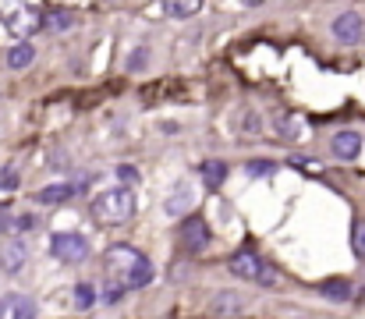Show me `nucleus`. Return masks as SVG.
Masks as SVG:
<instances>
[{"mask_svg": "<svg viewBox=\"0 0 365 319\" xmlns=\"http://www.w3.org/2000/svg\"><path fill=\"white\" fill-rule=\"evenodd\" d=\"M103 266H107V277L121 280L128 291H131V288H145V284H153V277H156L153 263H149L138 248H131V245H110V248L103 252Z\"/></svg>", "mask_w": 365, "mask_h": 319, "instance_id": "nucleus-1", "label": "nucleus"}, {"mask_svg": "<svg viewBox=\"0 0 365 319\" xmlns=\"http://www.w3.org/2000/svg\"><path fill=\"white\" fill-rule=\"evenodd\" d=\"M135 210H138V203H135V192H131V188H110V192H103V196L93 199L96 223H107V227L128 223V220L135 216Z\"/></svg>", "mask_w": 365, "mask_h": 319, "instance_id": "nucleus-2", "label": "nucleus"}, {"mask_svg": "<svg viewBox=\"0 0 365 319\" xmlns=\"http://www.w3.org/2000/svg\"><path fill=\"white\" fill-rule=\"evenodd\" d=\"M50 255L64 266H75V263H86L89 259V241L86 234H75V231H57L50 238Z\"/></svg>", "mask_w": 365, "mask_h": 319, "instance_id": "nucleus-3", "label": "nucleus"}, {"mask_svg": "<svg viewBox=\"0 0 365 319\" xmlns=\"http://www.w3.org/2000/svg\"><path fill=\"white\" fill-rule=\"evenodd\" d=\"M181 241H185L188 252H206L210 241H213V231H210V223L202 216L185 213V220H181Z\"/></svg>", "mask_w": 365, "mask_h": 319, "instance_id": "nucleus-4", "label": "nucleus"}, {"mask_svg": "<svg viewBox=\"0 0 365 319\" xmlns=\"http://www.w3.org/2000/svg\"><path fill=\"white\" fill-rule=\"evenodd\" d=\"M7 29L14 32V36H36V32H43V14L36 11V7H14L11 14H7Z\"/></svg>", "mask_w": 365, "mask_h": 319, "instance_id": "nucleus-5", "label": "nucleus"}, {"mask_svg": "<svg viewBox=\"0 0 365 319\" xmlns=\"http://www.w3.org/2000/svg\"><path fill=\"white\" fill-rule=\"evenodd\" d=\"M362 32H365V21L359 11H344V14L334 18V36H337L341 43H359Z\"/></svg>", "mask_w": 365, "mask_h": 319, "instance_id": "nucleus-6", "label": "nucleus"}, {"mask_svg": "<svg viewBox=\"0 0 365 319\" xmlns=\"http://www.w3.org/2000/svg\"><path fill=\"white\" fill-rule=\"evenodd\" d=\"M192 203H195V188H192V181H178L174 192L167 196L163 210H167V216H185V213L192 210Z\"/></svg>", "mask_w": 365, "mask_h": 319, "instance_id": "nucleus-7", "label": "nucleus"}, {"mask_svg": "<svg viewBox=\"0 0 365 319\" xmlns=\"http://www.w3.org/2000/svg\"><path fill=\"white\" fill-rule=\"evenodd\" d=\"M259 255L252 252V248H238L231 259H227V270L238 277V280H255V273H259Z\"/></svg>", "mask_w": 365, "mask_h": 319, "instance_id": "nucleus-8", "label": "nucleus"}, {"mask_svg": "<svg viewBox=\"0 0 365 319\" xmlns=\"http://www.w3.org/2000/svg\"><path fill=\"white\" fill-rule=\"evenodd\" d=\"M330 149H334L337 160H359V153H362V135H359V131H337L334 142H330Z\"/></svg>", "mask_w": 365, "mask_h": 319, "instance_id": "nucleus-9", "label": "nucleus"}, {"mask_svg": "<svg viewBox=\"0 0 365 319\" xmlns=\"http://www.w3.org/2000/svg\"><path fill=\"white\" fill-rule=\"evenodd\" d=\"M25 245L18 241V238H11V241H4L0 245V273H18L21 266H25Z\"/></svg>", "mask_w": 365, "mask_h": 319, "instance_id": "nucleus-10", "label": "nucleus"}, {"mask_svg": "<svg viewBox=\"0 0 365 319\" xmlns=\"http://www.w3.org/2000/svg\"><path fill=\"white\" fill-rule=\"evenodd\" d=\"M273 131H277V138H284V142H298V138L305 135V121H302L298 113H277V117H273Z\"/></svg>", "mask_w": 365, "mask_h": 319, "instance_id": "nucleus-11", "label": "nucleus"}, {"mask_svg": "<svg viewBox=\"0 0 365 319\" xmlns=\"http://www.w3.org/2000/svg\"><path fill=\"white\" fill-rule=\"evenodd\" d=\"M210 313H213V316H242L245 313V295H238V291H217Z\"/></svg>", "mask_w": 365, "mask_h": 319, "instance_id": "nucleus-12", "label": "nucleus"}, {"mask_svg": "<svg viewBox=\"0 0 365 319\" xmlns=\"http://www.w3.org/2000/svg\"><path fill=\"white\" fill-rule=\"evenodd\" d=\"M36 316V305L25 295H4L0 298V319H29Z\"/></svg>", "mask_w": 365, "mask_h": 319, "instance_id": "nucleus-13", "label": "nucleus"}, {"mask_svg": "<svg viewBox=\"0 0 365 319\" xmlns=\"http://www.w3.org/2000/svg\"><path fill=\"white\" fill-rule=\"evenodd\" d=\"M82 188L78 185H46L43 192H36V203H43V206H61V203H68L71 196H78Z\"/></svg>", "mask_w": 365, "mask_h": 319, "instance_id": "nucleus-14", "label": "nucleus"}, {"mask_svg": "<svg viewBox=\"0 0 365 319\" xmlns=\"http://www.w3.org/2000/svg\"><path fill=\"white\" fill-rule=\"evenodd\" d=\"M32 61H36V46H32V43H25V39H21V43H14V46L7 50V68H14V71L29 68Z\"/></svg>", "mask_w": 365, "mask_h": 319, "instance_id": "nucleus-15", "label": "nucleus"}, {"mask_svg": "<svg viewBox=\"0 0 365 319\" xmlns=\"http://www.w3.org/2000/svg\"><path fill=\"white\" fill-rule=\"evenodd\" d=\"M319 291H323V298H330V302H337V305L351 302V295H355L351 280H327V284H319Z\"/></svg>", "mask_w": 365, "mask_h": 319, "instance_id": "nucleus-16", "label": "nucleus"}, {"mask_svg": "<svg viewBox=\"0 0 365 319\" xmlns=\"http://www.w3.org/2000/svg\"><path fill=\"white\" fill-rule=\"evenodd\" d=\"M199 7H202V0H163V14L167 18H178V21L199 14Z\"/></svg>", "mask_w": 365, "mask_h": 319, "instance_id": "nucleus-17", "label": "nucleus"}, {"mask_svg": "<svg viewBox=\"0 0 365 319\" xmlns=\"http://www.w3.org/2000/svg\"><path fill=\"white\" fill-rule=\"evenodd\" d=\"M32 227H36V216H29V213L0 216V231H4V234H25V231H32Z\"/></svg>", "mask_w": 365, "mask_h": 319, "instance_id": "nucleus-18", "label": "nucleus"}, {"mask_svg": "<svg viewBox=\"0 0 365 319\" xmlns=\"http://www.w3.org/2000/svg\"><path fill=\"white\" fill-rule=\"evenodd\" d=\"M224 178H227V163H224V160H206V163H202V181H206V188H220Z\"/></svg>", "mask_w": 365, "mask_h": 319, "instance_id": "nucleus-19", "label": "nucleus"}, {"mask_svg": "<svg viewBox=\"0 0 365 319\" xmlns=\"http://www.w3.org/2000/svg\"><path fill=\"white\" fill-rule=\"evenodd\" d=\"M71 25H75V14H71V11H50V14H43V29L64 32V29H71Z\"/></svg>", "mask_w": 365, "mask_h": 319, "instance_id": "nucleus-20", "label": "nucleus"}, {"mask_svg": "<svg viewBox=\"0 0 365 319\" xmlns=\"http://www.w3.org/2000/svg\"><path fill=\"white\" fill-rule=\"evenodd\" d=\"M124 291H128V288H124L121 280L107 277V280H103V291H100V302H103V305H118L124 298Z\"/></svg>", "mask_w": 365, "mask_h": 319, "instance_id": "nucleus-21", "label": "nucleus"}, {"mask_svg": "<svg viewBox=\"0 0 365 319\" xmlns=\"http://www.w3.org/2000/svg\"><path fill=\"white\" fill-rule=\"evenodd\" d=\"M71 298H75V305L86 313V309H93V305H96V288H93V284H75Z\"/></svg>", "mask_w": 365, "mask_h": 319, "instance_id": "nucleus-22", "label": "nucleus"}, {"mask_svg": "<svg viewBox=\"0 0 365 319\" xmlns=\"http://www.w3.org/2000/svg\"><path fill=\"white\" fill-rule=\"evenodd\" d=\"M18 181H21V174H18V167H14V163L0 167V188H4V192H14V188H18Z\"/></svg>", "mask_w": 365, "mask_h": 319, "instance_id": "nucleus-23", "label": "nucleus"}, {"mask_svg": "<svg viewBox=\"0 0 365 319\" xmlns=\"http://www.w3.org/2000/svg\"><path fill=\"white\" fill-rule=\"evenodd\" d=\"M351 252L365 259V220H355V227H351Z\"/></svg>", "mask_w": 365, "mask_h": 319, "instance_id": "nucleus-24", "label": "nucleus"}, {"mask_svg": "<svg viewBox=\"0 0 365 319\" xmlns=\"http://www.w3.org/2000/svg\"><path fill=\"white\" fill-rule=\"evenodd\" d=\"M245 171H248L252 178H266V174H273V171H277V163H273V160H252Z\"/></svg>", "mask_w": 365, "mask_h": 319, "instance_id": "nucleus-25", "label": "nucleus"}, {"mask_svg": "<svg viewBox=\"0 0 365 319\" xmlns=\"http://www.w3.org/2000/svg\"><path fill=\"white\" fill-rule=\"evenodd\" d=\"M255 284H259V288H277V273H273L269 266H259V273H255Z\"/></svg>", "mask_w": 365, "mask_h": 319, "instance_id": "nucleus-26", "label": "nucleus"}, {"mask_svg": "<svg viewBox=\"0 0 365 319\" xmlns=\"http://www.w3.org/2000/svg\"><path fill=\"white\" fill-rule=\"evenodd\" d=\"M118 178H121L124 185H138V178H142V174H138L131 163H118Z\"/></svg>", "mask_w": 365, "mask_h": 319, "instance_id": "nucleus-27", "label": "nucleus"}, {"mask_svg": "<svg viewBox=\"0 0 365 319\" xmlns=\"http://www.w3.org/2000/svg\"><path fill=\"white\" fill-rule=\"evenodd\" d=\"M145 57H149V50H145V46H138V50H135V57H128V68H131V71H135V68H142V64H145Z\"/></svg>", "mask_w": 365, "mask_h": 319, "instance_id": "nucleus-28", "label": "nucleus"}, {"mask_svg": "<svg viewBox=\"0 0 365 319\" xmlns=\"http://www.w3.org/2000/svg\"><path fill=\"white\" fill-rule=\"evenodd\" d=\"M242 4H248V7H259V4H262V0H242Z\"/></svg>", "mask_w": 365, "mask_h": 319, "instance_id": "nucleus-29", "label": "nucleus"}, {"mask_svg": "<svg viewBox=\"0 0 365 319\" xmlns=\"http://www.w3.org/2000/svg\"><path fill=\"white\" fill-rule=\"evenodd\" d=\"M0 213H4V206H0Z\"/></svg>", "mask_w": 365, "mask_h": 319, "instance_id": "nucleus-30", "label": "nucleus"}]
</instances>
